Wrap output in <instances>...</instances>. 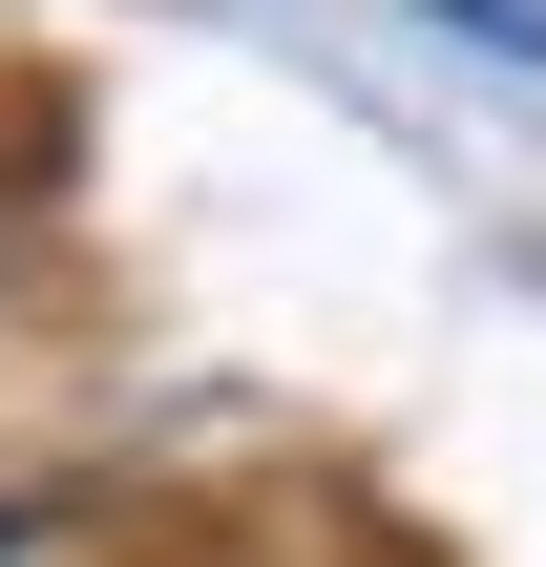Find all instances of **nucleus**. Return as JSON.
<instances>
[{
    "instance_id": "1",
    "label": "nucleus",
    "mask_w": 546,
    "mask_h": 567,
    "mask_svg": "<svg viewBox=\"0 0 546 567\" xmlns=\"http://www.w3.org/2000/svg\"><path fill=\"white\" fill-rule=\"evenodd\" d=\"M442 21H463L484 63H546V0H442Z\"/></svg>"
}]
</instances>
